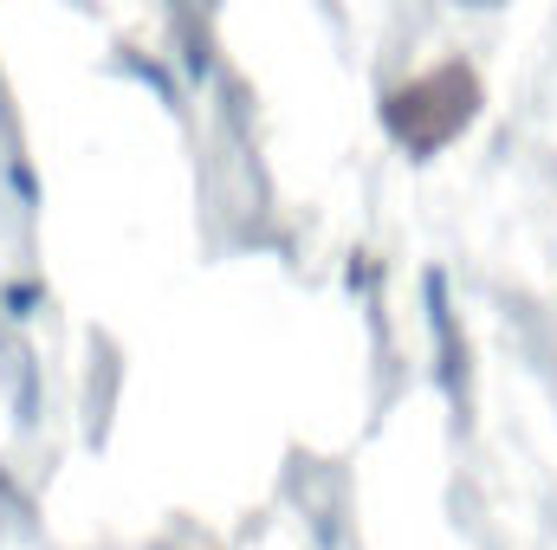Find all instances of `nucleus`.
I'll list each match as a JSON object with an SVG mask.
<instances>
[{"mask_svg":"<svg viewBox=\"0 0 557 550\" xmlns=\"http://www.w3.org/2000/svg\"><path fill=\"white\" fill-rule=\"evenodd\" d=\"M0 304H7V317H33V304H39V285H7V291H0Z\"/></svg>","mask_w":557,"mask_h":550,"instance_id":"nucleus-1","label":"nucleus"}]
</instances>
